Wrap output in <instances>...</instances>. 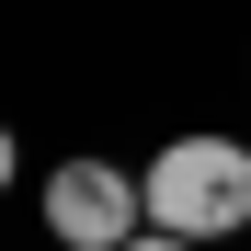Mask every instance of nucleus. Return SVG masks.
Returning <instances> with one entry per match:
<instances>
[{"label":"nucleus","mask_w":251,"mask_h":251,"mask_svg":"<svg viewBox=\"0 0 251 251\" xmlns=\"http://www.w3.org/2000/svg\"><path fill=\"white\" fill-rule=\"evenodd\" d=\"M12 183H23V137L0 126V194H12Z\"/></svg>","instance_id":"nucleus-3"},{"label":"nucleus","mask_w":251,"mask_h":251,"mask_svg":"<svg viewBox=\"0 0 251 251\" xmlns=\"http://www.w3.org/2000/svg\"><path fill=\"white\" fill-rule=\"evenodd\" d=\"M149 228H172V240H240L251 228V137H160L149 149Z\"/></svg>","instance_id":"nucleus-1"},{"label":"nucleus","mask_w":251,"mask_h":251,"mask_svg":"<svg viewBox=\"0 0 251 251\" xmlns=\"http://www.w3.org/2000/svg\"><path fill=\"white\" fill-rule=\"evenodd\" d=\"M149 228V194H137V172H126V160H57L46 172V240L57 251H126Z\"/></svg>","instance_id":"nucleus-2"},{"label":"nucleus","mask_w":251,"mask_h":251,"mask_svg":"<svg viewBox=\"0 0 251 251\" xmlns=\"http://www.w3.org/2000/svg\"><path fill=\"white\" fill-rule=\"evenodd\" d=\"M126 251H205V240H172V228H137V240H126Z\"/></svg>","instance_id":"nucleus-4"}]
</instances>
